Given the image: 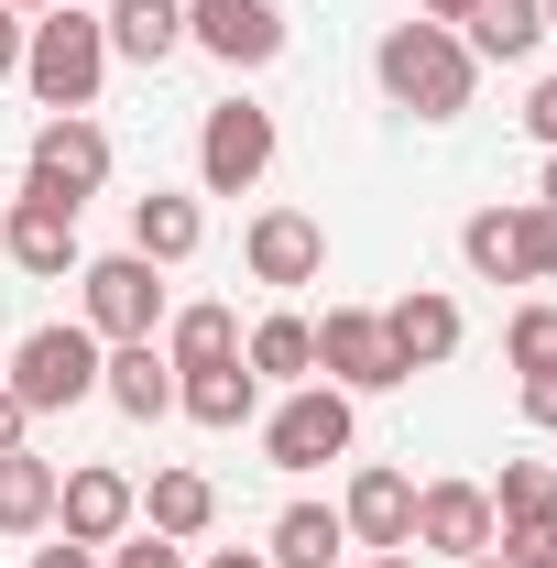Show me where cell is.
Returning a JSON list of instances; mask_svg holds the SVG:
<instances>
[{
  "mask_svg": "<svg viewBox=\"0 0 557 568\" xmlns=\"http://www.w3.org/2000/svg\"><path fill=\"white\" fill-rule=\"evenodd\" d=\"M372 77H383V99H394V110H416V121H459V110H470V88H482L470 44H459L448 22H394V33L372 44Z\"/></svg>",
  "mask_w": 557,
  "mask_h": 568,
  "instance_id": "obj_1",
  "label": "cell"
},
{
  "mask_svg": "<svg viewBox=\"0 0 557 568\" xmlns=\"http://www.w3.org/2000/svg\"><path fill=\"white\" fill-rule=\"evenodd\" d=\"M99 77H110V33H99V11H33L22 22V88H33V110H99Z\"/></svg>",
  "mask_w": 557,
  "mask_h": 568,
  "instance_id": "obj_2",
  "label": "cell"
},
{
  "mask_svg": "<svg viewBox=\"0 0 557 568\" xmlns=\"http://www.w3.org/2000/svg\"><path fill=\"white\" fill-rule=\"evenodd\" d=\"M99 328H88V317H44V328H33V339H11V372H0V383H11V394H22V405H33V416H67V405H88V394H99Z\"/></svg>",
  "mask_w": 557,
  "mask_h": 568,
  "instance_id": "obj_3",
  "label": "cell"
},
{
  "mask_svg": "<svg viewBox=\"0 0 557 568\" xmlns=\"http://www.w3.org/2000/svg\"><path fill=\"white\" fill-rule=\"evenodd\" d=\"M77 295H88L99 351H121V339H164V317H175L164 263H142V252H99V263H77Z\"/></svg>",
  "mask_w": 557,
  "mask_h": 568,
  "instance_id": "obj_4",
  "label": "cell"
},
{
  "mask_svg": "<svg viewBox=\"0 0 557 568\" xmlns=\"http://www.w3.org/2000/svg\"><path fill=\"white\" fill-rule=\"evenodd\" d=\"M350 394L340 383H295L274 416H263V459L274 470H328V459H350Z\"/></svg>",
  "mask_w": 557,
  "mask_h": 568,
  "instance_id": "obj_5",
  "label": "cell"
},
{
  "mask_svg": "<svg viewBox=\"0 0 557 568\" xmlns=\"http://www.w3.org/2000/svg\"><path fill=\"white\" fill-rule=\"evenodd\" d=\"M263 175H274V110L219 99L209 121H198V186H209V197H252Z\"/></svg>",
  "mask_w": 557,
  "mask_h": 568,
  "instance_id": "obj_6",
  "label": "cell"
},
{
  "mask_svg": "<svg viewBox=\"0 0 557 568\" xmlns=\"http://www.w3.org/2000/svg\"><path fill=\"white\" fill-rule=\"evenodd\" d=\"M22 186L88 209V197L110 186V132H99L88 110H44V121H33V164H22Z\"/></svg>",
  "mask_w": 557,
  "mask_h": 568,
  "instance_id": "obj_7",
  "label": "cell"
},
{
  "mask_svg": "<svg viewBox=\"0 0 557 568\" xmlns=\"http://www.w3.org/2000/svg\"><path fill=\"white\" fill-rule=\"evenodd\" d=\"M317 383H340L350 405L405 383V361L383 339V306H328V317H317Z\"/></svg>",
  "mask_w": 557,
  "mask_h": 568,
  "instance_id": "obj_8",
  "label": "cell"
},
{
  "mask_svg": "<svg viewBox=\"0 0 557 568\" xmlns=\"http://www.w3.org/2000/svg\"><path fill=\"white\" fill-rule=\"evenodd\" d=\"M186 44L230 77H263L284 55V0H186Z\"/></svg>",
  "mask_w": 557,
  "mask_h": 568,
  "instance_id": "obj_9",
  "label": "cell"
},
{
  "mask_svg": "<svg viewBox=\"0 0 557 568\" xmlns=\"http://www.w3.org/2000/svg\"><path fill=\"white\" fill-rule=\"evenodd\" d=\"M0 252H11L33 284H67L77 263H88V252H77V209H67V197H44V186L0 197Z\"/></svg>",
  "mask_w": 557,
  "mask_h": 568,
  "instance_id": "obj_10",
  "label": "cell"
},
{
  "mask_svg": "<svg viewBox=\"0 0 557 568\" xmlns=\"http://www.w3.org/2000/svg\"><path fill=\"white\" fill-rule=\"evenodd\" d=\"M132 525H142V481H132V470L88 459V470L55 481V536H77V547H121Z\"/></svg>",
  "mask_w": 557,
  "mask_h": 568,
  "instance_id": "obj_11",
  "label": "cell"
},
{
  "mask_svg": "<svg viewBox=\"0 0 557 568\" xmlns=\"http://www.w3.org/2000/svg\"><path fill=\"white\" fill-rule=\"evenodd\" d=\"M405 547H416V558H448V568L492 558V493H482V481H426Z\"/></svg>",
  "mask_w": 557,
  "mask_h": 568,
  "instance_id": "obj_12",
  "label": "cell"
},
{
  "mask_svg": "<svg viewBox=\"0 0 557 568\" xmlns=\"http://www.w3.org/2000/svg\"><path fill=\"white\" fill-rule=\"evenodd\" d=\"M241 263H252V284H317L328 274V230L306 209H263L241 230Z\"/></svg>",
  "mask_w": 557,
  "mask_h": 568,
  "instance_id": "obj_13",
  "label": "cell"
},
{
  "mask_svg": "<svg viewBox=\"0 0 557 568\" xmlns=\"http://www.w3.org/2000/svg\"><path fill=\"white\" fill-rule=\"evenodd\" d=\"M340 525H350V547H383V558H394V547L416 536V481L383 470V459H361L350 493H340Z\"/></svg>",
  "mask_w": 557,
  "mask_h": 568,
  "instance_id": "obj_14",
  "label": "cell"
},
{
  "mask_svg": "<svg viewBox=\"0 0 557 568\" xmlns=\"http://www.w3.org/2000/svg\"><path fill=\"white\" fill-rule=\"evenodd\" d=\"M383 339H394V361H405V372H437V361H459L470 317H459V295L416 284V295H394V306H383Z\"/></svg>",
  "mask_w": 557,
  "mask_h": 568,
  "instance_id": "obj_15",
  "label": "cell"
},
{
  "mask_svg": "<svg viewBox=\"0 0 557 568\" xmlns=\"http://www.w3.org/2000/svg\"><path fill=\"white\" fill-rule=\"evenodd\" d=\"M99 394H110L132 426L175 416V361H164V339H121V351L99 361Z\"/></svg>",
  "mask_w": 557,
  "mask_h": 568,
  "instance_id": "obj_16",
  "label": "cell"
},
{
  "mask_svg": "<svg viewBox=\"0 0 557 568\" xmlns=\"http://www.w3.org/2000/svg\"><path fill=\"white\" fill-rule=\"evenodd\" d=\"M99 33L121 67H164V55H186V0H110Z\"/></svg>",
  "mask_w": 557,
  "mask_h": 568,
  "instance_id": "obj_17",
  "label": "cell"
},
{
  "mask_svg": "<svg viewBox=\"0 0 557 568\" xmlns=\"http://www.w3.org/2000/svg\"><path fill=\"white\" fill-rule=\"evenodd\" d=\"M175 416H198V426H252V416H263V372H252V361L175 372Z\"/></svg>",
  "mask_w": 557,
  "mask_h": 568,
  "instance_id": "obj_18",
  "label": "cell"
},
{
  "mask_svg": "<svg viewBox=\"0 0 557 568\" xmlns=\"http://www.w3.org/2000/svg\"><path fill=\"white\" fill-rule=\"evenodd\" d=\"M340 558H350L340 503H284L274 536H263V568H340Z\"/></svg>",
  "mask_w": 557,
  "mask_h": 568,
  "instance_id": "obj_19",
  "label": "cell"
},
{
  "mask_svg": "<svg viewBox=\"0 0 557 568\" xmlns=\"http://www.w3.org/2000/svg\"><path fill=\"white\" fill-rule=\"evenodd\" d=\"M459 44H470V67H525L547 44V0H482L459 22Z\"/></svg>",
  "mask_w": 557,
  "mask_h": 568,
  "instance_id": "obj_20",
  "label": "cell"
},
{
  "mask_svg": "<svg viewBox=\"0 0 557 568\" xmlns=\"http://www.w3.org/2000/svg\"><path fill=\"white\" fill-rule=\"evenodd\" d=\"M198 241H209V209H198V197H175V186L132 197V252H142V263H164V274H175Z\"/></svg>",
  "mask_w": 557,
  "mask_h": 568,
  "instance_id": "obj_21",
  "label": "cell"
},
{
  "mask_svg": "<svg viewBox=\"0 0 557 568\" xmlns=\"http://www.w3.org/2000/svg\"><path fill=\"white\" fill-rule=\"evenodd\" d=\"M55 459H33V448H0V536H55Z\"/></svg>",
  "mask_w": 557,
  "mask_h": 568,
  "instance_id": "obj_22",
  "label": "cell"
},
{
  "mask_svg": "<svg viewBox=\"0 0 557 568\" xmlns=\"http://www.w3.org/2000/svg\"><path fill=\"white\" fill-rule=\"evenodd\" d=\"M142 525L175 536V547L209 536V525H219V481H209V470H153V481H142Z\"/></svg>",
  "mask_w": 557,
  "mask_h": 568,
  "instance_id": "obj_23",
  "label": "cell"
},
{
  "mask_svg": "<svg viewBox=\"0 0 557 568\" xmlns=\"http://www.w3.org/2000/svg\"><path fill=\"white\" fill-rule=\"evenodd\" d=\"M241 361H252L263 383H284V394H295V383H317V317H295V306H274V317H263V328L241 339Z\"/></svg>",
  "mask_w": 557,
  "mask_h": 568,
  "instance_id": "obj_24",
  "label": "cell"
},
{
  "mask_svg": "<svg viewBox=\"0 0 557 568\" xmlns=\"http://www.w3.org/2000/svg\"><path fill=\"white\" fill-rule=\"evenodd\" d=\"M164 361H175V372L241 361V317H230V306H175V317H164Z\"/></svg>",
  "mask_w": 557,
  "mask_h": 568,
  "instance_id": "obj_25",
  "label": "cell"
},
{
  "mask_svg": "<svg viewBox=\"0 0 557 568\" xmlns=\"http://www.w3.org/2000/svg\"><path fill=\"white\" fill-rule=\"evenodd\" d=\"M482 493H492V536H514V525L557 514V470L547 459H503V481H482Z\"/></svg>",
  "mask_w": 557,
  "mask_h": 568,
  "instance_id": "obj_26",
  "label": "cell"
},
{
  "mask_svg": "<svg viewBox=\"0 0 557 568\" xmlns=\"http://www.w3.org/2000/svg\"><path fill=\"white\" fill-rule=\"evenodd\" d=\"M503 274L514 284H557V209H503Z\"/></svg>",
  "mask_w": 557,
  "mask_h": 568,
  "instance_id": "obj_27",
  "label": "cell"
},
{
  "mask_svg": "<svg viewBox=\"0 0 557 568\" xmlns=\"http://www.w3.org/2000/svg\"><path fill=\"white\" fill-rule=\"evenodd\" d=\"M503 361H514V372H557V306H547V295L503 317Z\"/></svg>",
  "mask_w": 557,
  "mask_h": 568,
  "instance_id": "obj_28",
  "label": "cell"
},
{
  "mask_svg": "<svg viewBox=\"0 0 557 568\" xmlns=\"http://www.w3.org/2000/svg\"><path fill=\"white\" fill-rule=\"evenodd\" d=\"M492 558H503V568H557V514H547V525H514V536H492Z\"/></svg>",
  "mask_w": 557,
  "mask_h": 568,
  "instance_id": "obj_29",
  "label": "cell"
},
{
  "mask_svg": "<svg viewBox=\"0 0 557 568\" xmlns=\"http://www.w3.org/2000/svg\"><path fill=\"white\" fill-rule=\"evenodd\" d=\"M99 568H186V547L142 525V536H121V547H110V558H99Z\"/></svg>",
  "mask_w": 557,
  "mask_h": 568,
  "instance_id": "obj_30",
  "label": "cell"
},
{
  "mask_svg": "<svg viewBox=\"0 0 557 568\" xmlns=\"http://www.w3.org/2000/svg\"><path fill=\"white\" fill-rule=\"evenodd\" d=\"M525 426L557 437V372H525Z\"/></svg>",
  "mask_w": 557,
  "mask_h": 568,
  "instance_id": "obj_31",
  "label": "cell"
},
{
  "mask_svg": "<svg viewBox=\"0 0 557 568\" xmlns=\"http://www.w3.org/2000/svg\"><path fill=\"white\" fill-rule=\"evenodd\" d=\"M525 132L557 153V77H536V88H525Z\"/></svg>",
  "mask_w": 557,
  "mask_h": 568,
  "instance_id": "obj_32",
  "label": "cell"
},
{
  "mask_svg": "<svg viewBox=\"0 0 557 568\" xmlns=\"http://www.w3.org/2000/svg\"><path fill=\"white\" fill-rule=\"evenodd\" d=\"M0 448H33V405H22L11 383H0Z\"/></svg>",
  "mask_w": 557,
  "mask_h": 568,
  "instance_id": "obj_33",
  "label": "cell"
},
{
  "mask_svg": "<svg viewBox=\"0 0 557 568\" xmlns=\"http://www.w3.org/2000/svg\"><path fill=\"white\" fill-rule=\"evenodd\" d=\"M11 77H22V11L0 0V88H11Z\"/></svg>",
  "mask_w": 557,
  "mask_h": 568,
  "instance_id": "obj_34",
  "label": "cell"
},
{
  "mask_svg": "<svg viewBox=\"0 0 557 568\" xmlns=\"http://www.w3.org/2000/svg\"><path fill=\"white\" fill-rule=\"evenodd\" d=\"M33 568H99V547H77V536H55V547H33Z\"/></svg>",
  "mask_w": 557,
  "mask_h": 568,
  "instance_id": "obj_35",
  "label": "cell"
},
{
  "mask_svg": "<svg viewBox=\"0 0 557 568\" xmlns=\"http://www.w3.org/2000/svg\"><path fill=\"white\" fill-rule=\"evenodd\" d=\"M470 11H482V0H416V22H448V33H459Z\"/></svg>",
  "mask_w": 557,
  "mask_h": 568,
  "instance_id": "obj_36",
  "label": "cell"
},
{
  "mask_svg": "<svg viewBox=\"0 0 557 568\" xmlns=\"http://www.w3.org/2000/svg\"><path fill=\"white\" fill-rule=\"evenodd\" d=\"M198 568H263V547H219V558H198Z\"/></svg>",
  "mask_w": 557,
  "mask_h": 568,
  "instance_id": "obj_37",
  "label": "cell"
},
{
  "mask_svg": "<svg viewBox=\"0 0 557 568\" xmlns=\"http://www.w3.org/2000/svg\"><path fill=\"white\" fill-rule=\"evenodd\" d=\"M372 568H416V547H394V558H372Z\"/></svg>",
  "mask_w": 557,
  "mask_h": 568,
  "instance_id": "obj_38",
  "label": "cell"
},
{
  "mask_svg": "<svg viewBox=\"0 0 557 568\" xmlns=\"http://www.w3.org/2000/svg\"><path fill=\"white\" fill-rule=\"evenodd\" d=\"M11 11H22V22H33V11H55V0H11Z\"/></svg>",
  "mask_w": 557,
  "mask_h": 568,
  "instance_id": "obj_39",
  "label": "cell"
},
{
  "mask_svg": "<svg viewBox=\"0 0 557 568\" xmlns=\"http://www.w3.org/2000/svg\"><path fill=\"white\" fill-rule=\"evenodd\" d=\"M547 209H557V153H547Z\"/></svg>",
  "mask_w": 557,
  "mask_h": 568,
  "instance_id": "obj_40",
  "label": "cell"
},
{
  "mask_svg": "<svg viewBox=\"0 0 557 568\" xmlns=\"http://www.w3.org/2000/svg\"><path fill=\"white\" fill-rule=\"evenodd\" d=\"M0 372H11V339H0Z\"/></svg>",
  "mask_w": 557,
  "mask_h": 568,
  "instance_id": "obj_41",
  "label": "cell"
},
{
  "mask_svg": "<svg viewBox=\"0 0 557 568\" xmlns=\"http://www.w3.org/2000/svg\"><path fill=\"white\" fill-rule=\"evenodd\" d=\"M547 33H557V0H547Z\"/></svg>",
  "mask_w": 557,
  "mask_h": 568,
  "instance_id": "obj_42",
  "label": "cell"
},
{
  "mask_svg": "<svg viewBox=\"0 0 557 568\" xmlns=\"http://www.w3.org/2000/svg\"><path fill=\"white\" fill-rule=\"evenodd\" d=\"M470 568H503V558H470Z\"/></svg>",
  "mask_w": 557,
  "mask_h": 568,
  "instance_id": "obj_43",
  "label": "cell"
}]
</instances>
